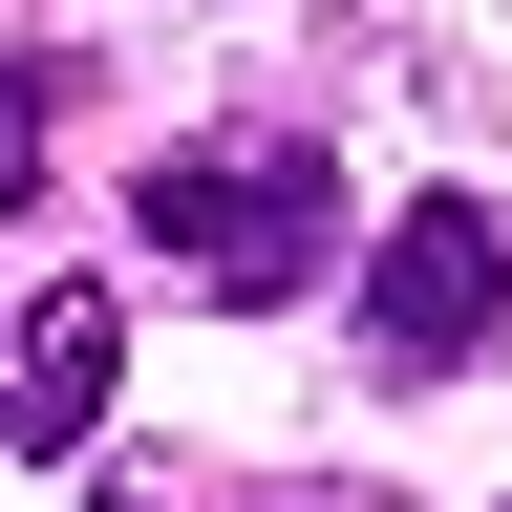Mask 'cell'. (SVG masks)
I'll return each instance as SVG.
<instances>
[{
    "mask_svg": "<svg viewBox=\"0 0 512 512\" xmlns=\"http://www.w3.org/2000/svg\"><path fill=\"white\" fill-rule=\"evenodd\" d=\"M128 235H150L192 299L278 320V299H320V256H342V150H299V128H192V150L128 171Z\"/></svg>",
    "mask_w": 512,
    "mask_h": 512,
    "instance_id": "cell-1",
    "label": "cell"
},
{
    "mask_svg": "<svg viewBox=\"0 0 512 512\" xmlns=\"http://www.w3.org/2000/svg\"><path fill=\"white\" fill-rule=\"evenodd\" d=\"M491 342H512V214L491 192H406L363 235V363L384 384H470Z\"/></svg>",
    "mask_w": 512,
    "mask_h": 512,
    "instance_id": "cell-2",
    "label": "cell"
},
{
    "mask_svg": "<svg viewBox=\"0 0 512 512\" xmlns=\"http://www.w3.org/2000/svg\"><path fill=\"white\" fill-rule=\"evenodd\" d=\"M107 384H128V299L107 278H43L22 320H0V448H86Z\"/></svg>",
    "mask_w": 512,
    "mask_h": 512,
    "instance_id": "cell-3",
    "label": "cell"
},
{
    "mask_svg": "<svg viewBox=\"0 0 512 512\" xmlns=\"http://www.w3.org/2000/svg\"><path fill=\"white\" fill-rule=\"evenodd\" d=\"M0 320H22V299H0Z\"/></svg>",
    "mask_w": 512,
    "mask_h": 512,
    "instance_id": "cell-4",
    "label": "cell"
}]
</instances>
